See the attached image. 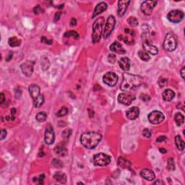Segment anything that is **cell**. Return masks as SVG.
Instances as JSON below:
<instances>
[{
  "label": "cell",
  "instance_id": "1",
  "mask_svg": "<svg viewBox=\"0 0 185 185\" xmlns=\"http://www.w3.org/2000/svg\"><path fill=\"white\" fill-rule=\"evenodd\" d=\"M142 77L136 75H132L130 73L123 74V81L121 84L120 88L124 92H130L139 88L142 83Z\"/></svg>",
  "mask_w": 185,
  "mask_h": 185
},
{
  "label": "cell",
  "instance_id": "2",
  "mask_svg": "<svg viewBox=\"0 0 185 185\" xmlns=\"http://www.w3.org/2000/svg\"><path fill=\"white\" fill-rule=\"evenodd\" d=\"M101 139L102 136L100 133L96 132H90L81 135L80 142L87 149H93L98 145Z\"/></svg>",
  "mask_w": 185,
  "mask_h": 185
},
{
  "label": "cell",
  "instance_id": "3",
  "mask_svg": "<svg viewBox=\"0 0 185 185\" xmlns=\"http://www.w3.org/2000/svg\"><path fill=\"white\" fill-rule=\"evenodd\" d=\"M105 20L103 17H98L96 20L93 25V33H92V41L93 43H98L101 38L103 33V28L104 25Z\"/></svg>",
  "mask_w": 185,
  "mask_h": 185
},
{
  "label": "cell",
  "instance_id": "4",
  "mask_svg": "<svg viewBox=\"0 0 185 185\" xmlns=\"http://www.w3.org/2000/svg\"><path fill=\"white\" fill-rule=\"evenodd\" d=\"M163 49L167 52H173L177 49V40L175 36L172 34H166L163 41Z\"/></svg>",
  "mask_w": 185,
  "mask_h": 185
},
{
  "label": "cell",
  "instance_id": "5",
  "mask_svg": "<svg viewBox=\"0 0 185 185\" xmlns=\"http://www.w3.org/2000/svg\"><path fill=\"white\" fill-rule=\"evenodd\" d=\"M142 46L143 49L145 52L150 54L152 55H156L158 53V49L156 46H155L150 41L149 38L147 36L146 34H142Z\"/></svg>",
  "mask_w": 185,
  "mask_h": 185
},
{
  "label": "cell",
  "instance_id": "6",
  "mask_svg": "<svg viewBox=\"0 0 185 185\" xmlns=\"http://www.w3.org/2000/svg\"><path fill=\"white\" fill-rule=\"evenodd\" d=\"M111 163V157L104 153H98L93 156V163L96 166H106Z\"/></svg>",
  "mask_w": 185,
  "mask_h": 185
},
{
  "label": "cell",
  "instance_id": "7",
  "mask_svg": "<svg viewBox=\"0 0 185 185\" xmlns=\"http://www.w3.org/2000/svg\"><path fill=\"white\" fill-rule=\"evenodd\" d=\"M148 118L149 121L153 124H161L164 121L165 117L162 112L159 111H153L148 114Z\"/></svg>",
  "mask_w": 185,
  "mask_h": 185
},
{
  "label": "cell",
  "instance_id": "8",
  "mask_svg": "<svg viewBox=\"0 0 185 185\" xmlns=\"http://www.w3.org/2000/svg\"><path fill=\"white\" fill-rule=\"evenodd\" d=\"M115 25H116L115 17H114L113 15H110L109 17H108L107 22H106V26H105L104 32H103V38H104V39L108 38L110 36L111 34L112 33Z\"/></svg>",
  "mask_w": 185,
  "mask_h": 185
},
{
  "label": "cell",
  "instance_id": "9",
  "mask_svg": "<svg viewBox=\"0 0 185 185\" xmlns=\"http://www.w3.org/2000/svg\"><path fill=\"white\" fill-rule=\"evenodd\" d=\"M184 14L182 11L179 10H175L168 13V14L167 15V18L171 22L178 23V22H181L182 20V19L184 18Z\"/></svg>",
  "mask_w": 185,
  "mask_h": 185
},
{
  "label": "cell",
  "instance_id": "10",
  "mask_svg": "<svg viewBox=\"0 0 185 185\" xmlns=\"http://www.w3.org/2000/svg\"><path fill=\"white\" fill-rule=\"evenodd\" d=\"M118 76L116 73H112V72H109L105 74L103 77V81L104 83L109 85L110 87H114L117 85V82H118Z\"/></svg>",
  "mask_w": 185,
  "mask_h": 185
},
{
  "label": "cell",
  "instance_id": "11",
  "mask_svg": "<svg viewBox=\"0 0 185 185\" xmlns=\"http://www.w3.org/2000/svg\"><path fill=\"white\" fill-rule=\"evenodd\" d=\"M157 4L156 1H145L141 4V10L146 15H150L153 13V10Z\"/></svg>",
  "mask_w": 185,
  "mask_h": 185
},
{
  "label": "cell",
  "instance_id": "12",
  "mask_svg": "<svg viewBox=\"0 0 185 185\" xmlns=\"http://www.w3.org/2000/svg\"><path fill=\"white\" fill-rule=\"evenodd\" d=\"M34 61H27L21 64L20 68L22 70V73L25 76L30 77L34 73Z\"/></svg>",
  "mask_w": 185,
  "mask_h": 185
},
{
  "label": "cell",
  "instance_id": "13",
  "mask_svg": "<svg viewBox=\"0 0 185 185\" xmlns=\"http://www.w3.org/2000/svg\"><path fill=\"white\" fill-rule=\"evenodd\" d=\"M55 135L53 128L51 125H48L45 130L44 140L47 145H52L54 142Z\"/></svg>",
  "mask_w": 185,
  "mask_h": 185
},
{
  "label": "cell",
  "instance_id": "14",
  "mask_svg": "<svg viewBox=\"0 0 185 185\" xmlns=\"http://www.w3.org/2000/svg\"><path fill=\"white\" fill-rule=\"evenodd\" d=\"M117 99H118V101L121 104H124L125 106H130L132 102L135 99V97L130 94L121 93L118 96Z\"/></svg>",
  "mask_w": 185,
  "mask_h": 185
},
{
  "label": "cell",
  "instance_id": "15",
  "mask_svg": "<svg viewBox=\"0 0 185 185\" xmlns=\"http://www.w3.org/2000/svg\"><path fill=\"white\" fill-rule=\"evenodd\" d=\"M124 32H125V34H127V35H128V37H127V36L120 35L119 36V39L121 40H123L124 43H127V44H132V43H134L133 37L135 32H134L133 31H132V30L127 29V28H126V29L124 30Z\"/></svg>",
  "mask_w": 185,
  "mask_h": 185
},
{
  "label": "cell",
  "instance_id": "16",
  "mask_svg": "<svg viewBox=\"0 0 185 185\" xmlns=\"http://www.w3.org/2000/svg\"><path fill=\"white\" fill-rule=\"evenodd\" d=\"M130 4V1H124L120 0L118 2V15L120 17H122L127 12L129 4Z\"/></svg>",
  "mask_w": 185,
  "mask_h": 185
},
{
  "label": "cell",
  "instance_id": "17",
  "mask_svg": "<svg viewBox=\"0 0 185 185\" xmlns=\"http://www.w3.org/2000/svg\"><path fill=\"white\" fill-rule=\"evenodd\" d=\"M140 114V109L137 106H133L131 109H129L126 113L127 117L130 120H135L139 117Z\"/></svg>",
  "mask_w": 185,
  "mask_h": 185
},
{
  "label": "cell",
  "instance_id": "18",
  "mask_svg": "<svg viewBox=\"0 0 185 185\" xmlns=\"http://www.w3.org/2000/svg\"><path fill=\"white\" fill-rule=\"evenodd\" d=\"M110 50L111 52H115V53L119 54H124L126 53V51L124 48L122 47L121 43L118 41H116L113 43L110 46Z\"/></svg>",
  "mask_w": 185,
  "mask_h": 185
},
{
  "label": "cell",
  "instance_id": "19",
  "mask_svg": "<svg viewBox=\"0 0 185 185\" xmlns=\"http://www.w3.org/2000/svg\"><path fill=\"white\" fill-rule=\"evenodd\" d=\"M106 9H107V4H106V2L102 1V2L98 3V4L96 6V7H95V10H94V12H93L92 17L93 18H94L95 17H96V16H98V15H100L101 13L104 12Z\"/></svg>",
  "mask_w": 185,
  "mask_h": 185
},
{
  "label": "cell",
  "instance_id": "20",
  "mask_svg": "<svg viewBox=\"0 0 185 185\" xmlns=\"http://www.w3.org/2000/svg\"><path fill=\"white\" fill-rule=\"evenodd\" d=\"M140 175L142 178L148 181H153L156 177L154 172L149 168H144V169L141 170Z\"/></svg>",
  "mask_w": 185,
  "mask_h": 185
},
{
  "label": "cell",
  "instance_id": "21",
  "mask_svg": "<svg viewBox=\"0 0 185 185\" xmlns=\"http://www.w3.org/2000/svg\"><path fill=\"white\" fill-rule=\"evenodd\" d=\"M119 66L124 71H128L130 69V60L127 57H122L119 60Z\"/></svg>",
  "mask_w": 185,
  "mask_h": 185
},
{
  "label": "cell",
  "instance_id": "22",
  "mask_svg": "<svg viewBox=\"0 0 185 185\" xmlns=\"http://www.w3.org/2000/svg\"><path fill=\"white\" fill-rule=\"evenodd\" d=\"M54 153L57 156L64 157L67 155V150L64 143L59 144L54 148Z\"/></svg>",
  "mask_w": 185,
  "mask_h": 185
},
{
  "label": "cell",
  "instance_id": "23",
  "mask_svg": "<svg viewBox=\"0 0 185 185\" xmlns=\"http://www.w3.org/2000/svg\"><path fill=\"white\" fill-rule=\"evenodd\" d=\"M28 90H29L30 94L32 96L34 100L40 95V88L35 84H32V85H30Z\"/></svg>",
  "mask_w": 185,
  "mask_h": 185
},
{
  "label": "cell",
  "instance_id": "24",
  "mask_svg": "<svg viewBox=\"0 0 185 185\" xmlns=\"http://www.w3.org/2000/svg\"><path fill=\"white\" fill-rule=\"evenodd\" d=\"M54 179L56 182L61 184H65L67 182V175L63 172H57L54 175Z\"/></svg>",
  "mask_w": 185,
  "mask_h": 185
},
{
  "label": "cell",
  "instance_id": "25",
  "mask_svg": "<svg viewBox=\"0 0 185 185\" xmlns=\"http://www.w3.org/2000/svg\"><path fill=\"white\" fill-rule=\"evenodd\" d=\"M162 96H163V100L166 101H171L174 98V96H175V93H174L172 90L166 89L163 91Z\"/></svg>",
  "mask_w": 185,
  "mask_h": 185
},
{
  "label": "cell",
  "instance_id": "26",
  "mask_svg": "<svg viewBox=\"0 0 185 185\" xmlns=\"http://www.w3.org/2000/svg\"><path fill=\"white\" fill-rule=\"evenodd\" d=\"M118 166L122 168H127L130 167V162L125 158L120 156L118 159Z\"/></svg>",
  "mask_w": 185,
  "mask_h": 185
},
{
  "label": "cell",
  "instance_id": "27",
  "mask_svg": "<svg viewBox=\"0 0 185 185\" xmlns=\"http://www.w3.org/2000/svg\"><path fill=\"white\" fill-rule=\"evenodd\" d=\"M175 143L176 145H177V148H178L179 150H180V151L184 150L185 144L180 135H177L175 137Z\"/></svg>",
  "mask_w": 185,
  "mask_h": 185
},
{
  "label": "cell",
  "instance_id": "28",
  "mask_svg": "<svg viewBox=\"0 0 185 185\" xmlns=\"http://www.w3.org/2000/svg\"><path fill=\"white\" fill-rule=\"evenodd\" d=\"M40 67L43 71H46L50 67V61L49 59L46 57H43L40 59Z\"/></svg>",
  "mask_w": 185,
  "mask_h": 185
},
{
  "label": "cell",
  "instance_id": "29",
  "mask_svg": "<svg viewBox=\"0 0 185 185\" xmlns=\"http://www.w3.org/2000/svg\"><path fill=\"white\" fill-rule=\"evenodd\" d=\"M8 43L11 47H17L21 44V40L17 37H12L9 39Z\"/></svg>",
  "mask_w": 185,
  "mask_h": 185
},
{
  "label": "cell",
  "instance_id": "30",
  "mask_svg": "<svg viewBox=\"0 0 185 185\" xmlns=\"http://www.w3.org/2000/svg\"><path fill=\"white\" fill-rule=\"evenodd\" d=\"M174 119H175V122L177 124V126H181L182 124L184 123V117L183 116V114H182L181 113H177L175 114V117H174Z\"/></svg>",
  "mask_w": 185,
  "mask_h": 185
},
{
  "label": "cell",
  "instance_id": "31",
  "mask_svg": "<svg viewBox=\"0 0 185 185\" xmlns=\"http://www.w3.org/2000/svg\"><path fill=\"white\" fill-rule=\"evenodd\" d=\"M43 103H44V97H43V95L40 94L36 98L34 99V106H35V107H40Z\"/></svg>",
  "mask_w": 185,
  "mask_h": 185
},
{
  "label": "cell",
  "instance_id": "32",
  "mask_svg": "<svg viewBox=\"0 0 185 185\" xmlns=\"http://www.w3.org/2000/svg\"><path fill=\"white\" fill-rule=\"evenodd\" d=\"M46 118H47V114H46V112H43V111L38 113L36 114V119L39 122H43L46 119Z\"/></svg>",
  "mask_w": 185,
  "mask_h": 185
},
{
  "label": "cell",
  "instance_id": "33",
  "mask_svg": "<svg viewBox=\"0 0 185 185\" xmlns=\"http://www.w3.org/2000/svg\"><path fill=\"white\" fill-rule=\"evenodd\" d=\"M138 55H139L140 58L142 60V61H148L150 59V56L147 52H145V51H140L138 52Z\"/></svg>",
  "mask_w": 185,
  "mask_h": 185
},
{
  "label": "cell",
  "instance_id": "34",
  "mask_svg": "<svg viewBox=\"0 0 185 185\" xmlns=\"http://www.w3.org/2000/svg\"><path fill=\"white\" fill-rule=\"evenodd\" d=\"M64 36L66 37V38L73 37L75 39H78V38H79V35H78V34L76 32V31H67V32H66L65 34H64Z\"/></svg>",
  "mask_w": 185,
  "mask_h": 185
},
{
  "label": "cell",
  "instance_id": "35",
  "mask_svg": "<svg viewBox=\"0 0 185 185\" xmlns=\"http://www.w3.org/2000/svg\"><path fill=\"white\" fill-rule=\"evenodd\" d=\"M127 22L129 25L132 27H136L138 25V20L136 17H130L127 20Z\"/></svg>",
  "mask_w": 185,
  "mask_h": 185
},
{
  "label": "cell",
  "instance_id": "36",
  "mask_svg": "<svg viewBox=\"0 0 185 185\" xmlns=\"http://www.w3.org/2000/svg\"><path fill=\"white\" fill-rule=\"evenodd\" d=\"M67 113H68V109L67 107H65V106H64V107H61L59 110L58 112L57 113V115L58 117H64V116L67 115Z\"/></svg>",
  "mask_w": 185,
  "mask_h": 185
},
{
  "label": "cell",
  "instance_id": "37",
  "mask_svg": "<svg viewBox=\"0 0 185 185\" xmlns=\"http://www.w3.org/2000/svg\"><path fill=\"white\" fill-rule=\"evenodd\" d=\"M45 179V175L43 174H40L38 177H34L33 179H34V182H37L39 184H43V180Z\"/></svg>",
  "mask_w": 185,
  "mask_h": 185
},
{
  "label": "cell",
  "instance_id": "38",
  "mask_svg": "<svg viewBox=\"0 0 185 185\" xmlns=\"http://www.w3.org/2000/svg\"><path fill=\"white\" fill-rule=\"evenodd\" d=\"M52 164H53V166L55 167V168H62L63 166V163L60 160H59V159H54L53 161H52Z\"/></svg>",
  "mask_w": 185,
  "mask_h": 185
},
{
  "label": "cell",
  "instance_id": "39",
  "mask_svg": "<svg viewBox=\"0 0 185 185\" xmlns=\"http://www.w3.org/2000/svg\"><path fill=\"white\" fill-rule=\"evenodd\" d=\"M167 168L168 170H171V171L175 169V164H174V161L173 158L168 159V163H167Z\"/></svg>",
  "mask_w": 185,
  "mask_h": 185
},
{
  "label": "cell",
  "instance_id": "40",
  "mask_svg": "<svg viewBox=\"0 0 185 185\" xmlns=\"http://www.w3.org/2000/svg\"><path fill=\"white\" fill-rule=\"evenodd\" d=\"M71 135H72V130H70V129H66V130H64L62 132L61 136H62V138H66V139H68Z\"/></svg>",
  "mask_w": 185,
  "mask_h": 185
},
{
  "label": "cell",
  "instance_id": "41",
  "mask_svg": "<svg viewBox=\"0 0 185 185\" xmlns=\"http://www.w3.org/2000/svg\"><path fill=\"white\" fill-rule=\"evenodd\" d=\"M108 61L111 63V64H114L116 62V61H117V57H116V55L114 54H109L108 56Z\"/></svg>",
  "mask_w": 185,
  "mask_h": 185
},
{
  "label": "cell",
  "instance_id": "42",
  "mask_svg": "<svg viewBox=\"0 0 185 185\" xmlns=\"http://www.w3.org/2000/svg\"><path fill=\"white\" fill-rule=\"evenodd\" d=\"M142 135H143L145 138H150L152 136V134L150 130H149L148 129H144V130H142Z\"/></svg>",
  "mask_w": 185,
  "mask_h": 185
},
{
  "label": "cell",
  "instance_id": "43",
  "mask_svg": "<svg viewBox=\"0 0 185 185\" xmlns=\"http://www.w3.org/2000/svg\"><path fill=\"white\" fill-rule=\"evenodd\" d=\"M42 11H43V10H42V8H41V7H40V5H37L36 7L34 9V13H35L36 15L40 14V13H41Z\"/></svg>",
  "mask_w": 185,
  "mask_h": 185
},
{
  "label": "cell",
  "instance_id": "44",
  "mask_svg": "<svg viewBox=\"0 0 185 185\" xmlns=\"http://www.w3.org/2000/svg\"><path fill=\"white\" fill-rule=\"evenodd\" d=\"M167 139L166 137L165 136H160L159 138H158V139H156V142H163V141H166Z\"/></svg>",
  "mask_w": 185,
  "mask_h": 185
},
{
  "label": "cell",
  "instance_id": "45",
  "mask_svg": "<svg viewBox=\"0 0 185 185\" xmlns=\"http://www.w3.org/2000/svg\"><path fill=\"white\" fill-rule=\"evenodd\" d=\"M7 136V131L2 129L1 131V140H4Z\"/></svg>",
  "mask_w": 185,
  "mask_h": 185
},
{
  "label": "cell",
  "instance_id": "46",
  "mask_svg": "<svg viewBox=\"0 0 185 185\" xmlns=\"http://www.w3.org/2000/svg\"><path fill=\"white\" fill-rule=\"evenodd\" d=\"M41 41L43 42V43H47V44H52V40H48L47 38H44V37L42 38Z\"/></svg>",
  "mask_w": 185,
  "mask_h": 185
},
{
  "label": "cell",
  "instance_id": "47",
  "mask_svg": "<svg viewBox=\"0 0 185 185\" xmlns=\"http://www.w3.org/2000/svg\"><path fill=\"white\" fill-rule=\"evenodd\" d=\"M162 82V84H161L160 86L161 87V88H163V87L164 86V85L167 83V80H165L164 78H162L161 77L160 80H159L158 82Z\"/></svg>",
  "mask_w": 185,
  "mask_h": 185
},
{
  "label": "cell",
  "instance_id": "48",
  "mask_svg": "<svg viewBox=\"0 0 185 185\" xmlns=\"http://www.w3.org/2000/svg\"><path fill=\"white\" fill-rule=\"evenodd\" d=\"M4 101H5V96L4 95V93H1L0 95V103H1V104H3Z\"/></svg>",
  "mask_w": 185,
  "mask_h": 185
},
{
  "label": "cell",
  "instance_id": "49",
  "mask_svg": "<svg viewBox=\"0 0 185 185\" xmlns=\"http://www.w3.org/2000/svg\"><path fill=\"white\" fill-rule=\"evenodd\" d=\"M60 16H61V13H60V12H58V13H56L55 17H54V21H55V22H57V21H58L59 20Z\"/></svg>",
  "mask_w": 185,
  "mask_h": 185
},
{
  "label": "cell",
  "instance_id": "50",
  "mask_svg": "<svg viewBox=\"0 0 185 185\" xmlns=\"http://www.w3.org/2000/svg\"><path fill=\"white\" fill-rule=\"evenodd\" d=\"M77 25V20L75 17H73L71 19V22H70V25L71 26H75Z\"/></svg>",
  "mask_w": 185,
  "mask_h": 185
},
{
  "label": "cell",
  "instance_id": "51",
  "mask_svg": "<svg viewBox=\"0 0 185 185\" xmlns=\"http://www.w3.org/2000/svg\"><path fill=\"white\" fill-rule=\"evenodd\" d=\"M13 52H10V53H9V55L7 56V59H6V60H7V61H10V60L12 59V58H13Z\"/></svg>",
  "mask_w": 185,
  "mask_h": 185
},
{
  "label": "cell",
  "instance_id": "52",
  "mask_svg": "<svg viewBox=\"0 0 185 185\" xmlns=\"http://www.w3.org/2000/svg\"><path fill=\"white\" fill-rule=\"evenodd\" d=\"M184 67H183L182 69L181 70V71H180V73H181V75H182V78H183V80H184V75H185V74H184Z\"/></svg>",
  "mask_w": 185,
  "mask_h": 185
},
{
  "label": "cell",
  "instance_id": "53",
  "mask_svg": "<svg viewBox=\"0 0 185 185\" xmlns=\"http://www.w3.org/2000/svg\"><path fill=\"white\" fill-rule=\"evenodd\" d=\"M164 184V183H163L162 181H160V180H158V181H156V182H154V184Z\"/></svg>",
  "mask_w": 185,
  "mask_h": 185
},
{
  "label": "cell",
  "instance_id": "54",
  "mask_svg": "<svg viewBox=\"0 0 185 185\" xmlns=\"http://www.w3.org/2000/svg\"><path fill=\"white\" fill-rule=\"evenodd\" d=\"M160 152H161V153H166V149H164V148H160Z\"/></svg>",
  "mask_w": 185,
  "mask_h": 185
},
{
  "label": "cell",
  "instance_id": "55",
  "mask_svg": "<svg viewBox=\"0 0 185 185\" xmlns=\"http://www.w3.org/2000/svg\"><path fill=\"white\" fill-rule=\"evenodd\" d=\"M16 112V109H13L11 110V114H12V116H14V114Z\"/></svg>",
  "mask_w": 185,
  "mask_h": 185
}]
</instances>
